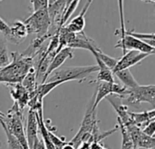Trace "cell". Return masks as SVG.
<instances>
[{
    "label": "cell",
    "mask_w": 155,
    "mask_h": 149,
    "mask_svg": "<svg viewBox=\"0 0 155 149\" xmlns=\"http://www.w3.org/2000/svg\"><path fill=\"white\" fill-rule=\"evenodd\" d=\"M30 2L33 5V13L39 11V10L47 9L48 0H33Z\"/></svg>",
    "instance_id": "29"
},
{
    "label": "cell",
    "mask_w": 155,
    "mask_h": 149,
    "mask_svg": "<svg viewBox=\"0 0 155 149\" xmlns=\"http://www.w3.org/2000/svg\"><path fill=\"white\" fill-rule=\"evenodd\" d=\"M126 35L133 36L136 39H139L143 42H144L145 44L149 45L152 47L155 48V36L154 33H136V32H133V31H127L126 30Z\"/></svg>",
    "instance_id": "23"
},
{
    "label": "cell",
    "mask_w": 155,
    "mask_h": 149,
    "mask_svg": "<svg viewBox=\"0 0 155 149\" xmlns=\"http://www.w3.org/2000/svg\"><path fill=\"white\" fill-rule=\"evenodd\" d=\"M114 47L122 48L123 55L126 53V50H134V51H138V52H141L143 54H149V55H153L155 52L154 47H152L149 45L145 44L144 42L139 39H136L133 36H130L128 35H125V36L123 38H119Z\"/></svg>",
    "instance_id": "8"
},
{
    "label": "cell",
    "mask_w": 155,
    "mask_h": 149,
    "mask_svg": "<svg viewBox=\"0 0 155 149\" xmlns=\"http://www.w3.org/2000/svg\"><path fill=\"white\" fill-rule=\"evenodd\" d=\"M66 83L64 80H59V81H54V82H45L44 84H39L36 88V98L39 103H43L44 97H46L53 89L57 87L58 86Z\"/></svg>",
    "instance_id": "19"
},
{
    "label": "cell",
    "mask_w": 155,
    "mask_h": 149,
    "mask_svg": "<svg viewBox=\"0 0 155 149\" xmlns=\"http://www.w3.org/2000/svg\"><path fill=\"white\" fill-rule=\"evenodd\" d=\"M9 51L6 45V40L4 36L0 34V68L7 66L10 63Z\"/></svg>",
    "instance_id": "22"
},
{
    "label": "cell",
    "mask_w": 155,
    "mask_h": 149,
    "mask_svg": "<svg viewBox=\"0 0 155 149\" xmlns=\"http://www.w3.org/2000/svg\"><path fill=\"white\" fill-rule=\"evenodd\" d=\"M95 52H96L97 56L100 58V60H101V61L109 68V69H111V70L113 71V70L114 69V67H115L117 62H118V59L114 58V57H112V56L106 55L105 53H104V52L101 50L100 47L97 48V49H95Z\"/></svg>",
    "instance_id": "26"
},
{
    "label": "cell",
    "mask_w": 155,
    "mask_h": 149,
    "mask_svg": "<svg viewBox=\"0 0 155 149\" xmlns=\"http://www.w3.org/2000/svg\"><path fill=\"white\" fill-rule=\"evenodd\" d=\"M151 149H154V148H151Z\"/></svg>",
    "instance_id": "34"
},
{
    "label": "cell",
    "mask_w": 155,
    "mask_h": 149,
    "mask_svg": "<svg viewBox=\"0 0 155 149\" xmlns=\"http://www.w3.org/2000/svg\"><path fill=\"white\" fill-rule=\"evenodd\" d=\"M38 123L36 117L35 110L30 109L27 115L26 120V129H25V137L29 149L32 148L35 141L38 138Z\"/></svg>",
    "instance_id": "12"
},
{
    "label": "cell",
    "mask_w": 155,
    "mask_h": 149,
    "mask_svg": "<svg viewBox=\"0 0 155 149\" xmlns=\"http://www.w3.org/2000/svg\"><path fill=\"white\" fill-rule=\"evenodd\" d=\"M73 56H74V55H73L72 49L69 48V47H64L62 50H60L58 53H56V55L54 56V58L50 62V64H49V66L47 67V70H46V72H45L42 81H41V84L45 83L47 78H48V76L54 71L57 70L65 62V60L73 58Z\"/></svg>",
    "instance_id": "11"
},
{
    "label": "cell",
    "mask_w": 155,
    "mask_h": 149,
    "mask_svg": "<svg viewBox=\"0 0 155 149\" xmlns=\"http://www.w3.org/2000/svg\"><path fill=\"white\" fill-rule=\"evenodd\" d=\"M5 114H4V113H2V112H1V111H0V117H5Z\"/></svg>",
    "instance_id": "33"
},
{
    "label": "cell",
    "mask_w": 155,
    "mask_h": 149,
    "mask_svg": "<svg viewBox=\"0 0 155 149\" xmlns=\"http://www.w3.org/2000/svg\"><path fill=\"white\" fill-rule=\"evenodd\" d=\"M122 100L126 101V105L139 106L142 103L151 104L153 107H155V86H137L134 88L127 89L123 97H119Z\"/></svg>",
    "instance_id": "5"
},
{
    "label": "cell",
    "mask_w": 155,
    "mask_h": 149,
    "mask_svg": "<svg viewBox=\"0 0 155 149\" xmlns=\"http://www.w3.org/2000/svg\"><path fill=\"white\" fill-rule=\"evenodd\" d=\"M9 33H10V25H8L7 23L0 17V34H2L4 37H5L9 35Z\"/></svg>",
    "instance_id": "31"
},
{
    "label": "cell",
    "mask_w": 155,
    "mask_h": 149,
    "mask_svg": "<svg viewBox=\"0 0 155 149\" xmlns=\"http://www.w3.org/2000/svg\"><path fill=\"white\" fill-rule=\"evenodd\" d=\"M69 48H80V49H85V50H91L92 48H98V45L94 41L91 37L87 36L86 34L83 31L79 34L75 35V38L74 42L68 46Z\"/></svg>",
    "instance_id": "18"
},
{
    "label": "cell",
    "mask_w": 155,
    "mask_h": 149,
    "mask_svg": "<svg viewBox=\"0 0 155 149\" xmlns=\"http://www.w3.org/2000/svg\"><path fill=\"white\" fill-rule=\"evenodd\" d=\"M94 95L93 96L88 108L86 110V113L84 115V117L82 121L80 129L78 131V133L76 134V136L69 142L70 145H72L74 148L76 149L84 141H86L87 138H89L91 137V134L98 129V127H96V110L93 109V105H94Z\"/></svg>",
    "instance_id": "4"
},
{
    "label": "cell",
    "mask_w": 155,
    "mask_h": 149,
    "mask_svg": "<svg viewBox=\"0 0 155 149\" xmlns=\"http://www.w3.org/2000/svg\"><path fill=\"white\" fill-rule=\"evenodd\" d=\"M9 86H11L10 94L15 101V104H16V106L21 111H23L24 108L26 106H28L29 103L30 97L28 92L25 89V87L21 85V83L16 85H11Z\"/></svg>",
    "instance_id": "15"
},
{
    "label": "cell",
    "mask_w": 155,
    "mask_h": 149,
    "mask_svg": "<svg viewBox=\"0 0 155 149\" xmlns=\"http://www.w3.org/2000/svg\"><path fill=\"white\" fill-rule=\"evenodd\" d=\"M98 66H69L64 68H58L54 71L47 78L46 82H54L59 80H64L66 82L70 81H79L86 79L93 73L98 72Z\"/></svg>",
    "instance_id": "3"
},
{
    "label": "cell",
    "mask_w": 155,
    "mask_h": 149,
    "mask_svg": "<svg viewBox=\"0 0 155 149\" xmlns=\"http://www.w3.org/2000/svg\"><path fill=\"white\" fill-rule=\"evenodd\" d=\"M129 117H130V123L133 124L139 128L143 129L150 122L155 120V109L150 111H143L140 113L131 112L129 111Z\"/></svg>",
    "instance_id": "16"
},
{
    "label": "cell",
    "mask_w": 155,
    "mask_h": 149,
    "mask_svg": "<svg viewBox=\"0 0 155 149\" xmlns=\"http://www.w3.org/2000/svg\"><path fill=\"white\" fill-rule=\"evenodd\" d=\"M118 123H119V127L120 130L122 132V137H123V141H122V149H137L130 134L128 133L127 129L125 128V127L123 125V123L117 118Z\"/></svg>",
    "instance_id": "24"
},
{
    "label": "cell",
    "mask_w": 155,
    "mask_h": 149,
    "mask_svg": "<svg viewBox=\"0 0 155 149\" xmlns=\"http://www.w3.org/2000/svg\"><path fill=\"white\" fill-rule=\"evenodd\" d=\"M28 34H36L43 36L47 34L50 27V19L47 9L34 12L28 18L24 21Z\"/></svg>",
    "instance_id": "6"
},
{
    "label": "cell",
    "mask_w": 155,
    "mask_h": 149,
    "mask_svg": "<svg viewBox=\"0 0 155 149\" xmlns=\"http://www.w3.org/2000/svg\"><path fill=\"white\" fill-rule=\"evenodd\" d=\"M27 29L24 22L22 21H15L10 25V33L7 36L5 37V39L11 44L17 45L23 42L25 37L27 36Z\"/></svg>",
    "instance_id": "13"
},
{
    "label": "cell",
    "mask_w": 155,
    "mask_h": 149,
    "mask_svg": "<svg viewBox=\"0 0 155 149\" xmlns=\"http://www.w3.org/2000/svg\"><path fill=\"white\" fill-rule=\"evenodd\" d=\"M92 2L93 1H86L84 6L83 7L79 15H76L74 19H72L71 22L67 23L66 25L64 26L67 31L74 34H79L84 31V28L85 26V14L88 11V8L90 7Z\"/></svg>",
    "instance_id": "14"
},
{
    "label": "cell",
    "mask_w": 155,
    "mask_h": 149,
    "mask_svg": "<svg viewBox=\"0 0 155 149\" xmlns=\"http://www.w3.org/2000/svg\"><path fill=\"white\" fill-rule=\"evenodd\" d=\"M149 56L151 55L143 54V53L134 51V50H129L124 55H123V56L120 59H118V62L114 69L113 70V74H114L115 72L124 70V69H129L131 66L137 65L138 63H140L141 61H143Z\"/></svg>",
    "instance_id": "10"
},
{
    "label": "cell",
    "mask_w": 155,
    "mask_h": 149,
    "mask_svg": "<svg viewBox=\"0 0 155 149\" xmlns=\"http://www.w3.org/2000/svg\"><path fill=\"white\" fill-rule=\"evenodd\" d=\"M142 131L143 132L144 135L150 137H154L155 134V120L150 122L145 127H143L142 129Z\"/></svg>",
    "instance_id": "30"
},
{
    "label": "cell",
    "mask_w": 155,
    "mask_h": 149,
    "mask_svg": "<svg viewBox=\"0 0 155 149\" xmlns=\"http://www.w3.org/2000/svg\"><path fill=\"white\" fill-rule=\"evenodd\" d=\"M0 118L5 125L7 130L21 144L23 149H29L23 124V111L18 108L16 104L14 103L13 107L7 111V114Z\"/></svg>",
    "instance_id": "2"
},
{
    "label": "cell",
    "mask_w": 155,
    "mask_h": 149,
    "mask_svg": "<svg viewBox=\"0 0 155 149\" xmlns=\"http://www.w3.org/2000/svg\"><path fill=\"white\" fill-rule=\"evenodd\" d=\"M47 130H48L49 138L52 141V143H53L55 149H62L64 146H66L68 144V142L65 140L64 137H59L54 133H53L51 130H49V129H47Z\"/></svg>",
    "instance_id": "28"
},
{
    "label": "cell",
    "mask_w": 155,
    "mask_h": 149,
    "mask_svg": "<svg viewBox=\"0 0 155 149\" xmlns=\"http://www.w3.org/2000/svg\"><path fill=\"white\" fill-rule=\"evenodd\" d=\"M21 85L25 87V89L28 92L29 94V97L30 99L32 97H34L36 95V88L38 86V83L36 81V77H35V68L32 69L23 79V81L21 82ZM29 99V100H30Z\"/></svg>",
    "instance_id": "20"
},
{
    "label": "cell",
    "mask_w": 155,
    "mask_h": 149,
    "mask_svg": "<svg viewBox=\"0 0 155 149\" xmlns=\"http://www.w3.org/2000/svg\"><path fill=\"white\" fill-rule=\"evenodd\" d=\"M12 60L10 63L0 68V84L7 86L20 84L25 76L34 69V58L19 52L10 54Z\"/></svg>",
    "instance_id": "1"
},
{
    "label": "cell",
    "mask_w": 155,
    "mask_h": 149,
    "mask_svg": "<svg viewBox=\"0 0 155 149\" xmlns=\"http://www.w3.org/2000/svg\"><path fill=\"white\" fill-rule=\"evenodd\" d=\"M116 76L118 77V79L122 82V86H124L125 88L127 89H131V88H134L137 86H139L138 82L135 80V78L134 77V76L132 75L130 69H124L118 72H115L114 74V76Z\"/></svg>",
    "instance_id": "21"
},
{
    "label": "cell",
    "mask_w": 155,
    "mask_h": 149,
    "mask_svg": "<svg viewBox=\"0 0 155 149\" xmlns=\"http://www.w3.org/2000/svg\"><path fill=\"white\" fill-rule=\"evenodd\" d=\"M97 89L94 93V101L93 105V109L96 110L99 103L104 99L106 98L109 96H118L123 97L127 88H125L124 86L119 85L117 83H104V82H99L97 83Z\"/></svg>",
    "instance_id": "7"
},
{
    "label": "cell",
    "mask_w": 155,
    "mask_h": 149,
    "mask_svg": "<svg viewBox=\"0 0 155 149\" xmlns=\"http://www.w3.org/2000/svg\"><path fill=\"white\" fill-rule=\"evenodd\" d=\"M124 127L127 129L128 133L130 134L136 148H154L155 137H150L144 135L141 128H139L138 127H136L133 124H128Z\"/></svg>",
    "instance_id": "9"
},
{
    "label": "cell",
    "mask_w": 155,
    "mask_h": 149,
    "mask_svg": "<svg viewBox=\"0 0 155 149\" xmlns=\"http://www.w3.org/2000/svg\"><path fill=\"white\" fill-rule=\"evenodd\" d=\"M99 48V47H98ZM97 49V48H96ZM90 52L94 55V56L96 59L97 62V66H98V74H97V77H96V81L97 83L99 82H104V83H115L114 81V76L113 74V71L111 69H109L101 60L100 58L97 56L95 49L92 48L90 50Z\"/></svg>",
    "instance_id": "17"
},
{
    "label": "cell",
    "mask_w": 155,
    "mask_h": 149,
    "mask_svg": "<svg viewBox=\"0 0 155 149\" xmlns=\"http://www.w3.org/2000/svg\"><path fill=\"white\" fill-rule=\"evenodd\" d=\"M0 124H1L2 128H3V130L5 131V136H6V142H7L8 149H23L21 144L18 142V140H17V139H16V138H15L8 130H7L5 125L3 123V121L1 120V118H0Z\"/></svg>",
    "instance_id": "27"
},
{
    "label": "cell",
    "mask_w": 155,
    "mask_h": 149,
    "mask_svg": "<svg viewBox=\"0 0 155 149\" xmlns=\"http://www.w3.org/2000/svg\"><path fill=\"white\" fill-rule=\"evenodd\" d=\"M80 1L75 0V1H67L66 5L64 9V13H63V17H62V26L64 27V25H66V24L68 23V20L70 19L71 15H73V13L74 12V10L76 9V7L78 6Z\"/></svg>",
    "instance_id": "25"
},
{
    "label": "cell",
    "mask_w": 155,
    "mask_h": 149,
    "mask_svg": "<svg viewBox=\"0 0 155 149\" xmlns=\"http://www.w3.org/2000/svg\"><path fill=\"white\" fill-rule=\"evenodd\" d=\"M62 149H75V148H74V147L72 145H70V144L68 143L66 146H64V147H63Z\"/></svg>",
    "instance_id": "32"
}]
</instances>
